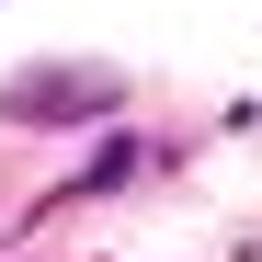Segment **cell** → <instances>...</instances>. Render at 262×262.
Listing matches in <instances>:
<instances>
[{"instance_id": "6da1fadb", "label": "cell", "mask_w": 262, "mask_h": 262, "mask_svg": "<svg viewBox=\"0 0 262 262\" xmlns=\"http://www.w3.org/2000/svg\"><path fill=\"white\" fill-rule=\"evenodd\" d=\"M125 92L114 69H34V80H0V114L12 125H69V114H103Z\"/></svg>"}, {"instance_id": "7a4b0ae2", "label": "cell", "mask_w": 262, "mask_h": 262, "mask_svg": "<svg viewBox=\"0 0 262 262\" xmlns=\"http://www.w3.org/2000/svg\"><path fill=\"white\" fill-rule=\"evenodd\" d=\"M125 171H148V148H137V137H103V160L80 171V194H103V183H125Z\"/></svg>"}]
</instances>
